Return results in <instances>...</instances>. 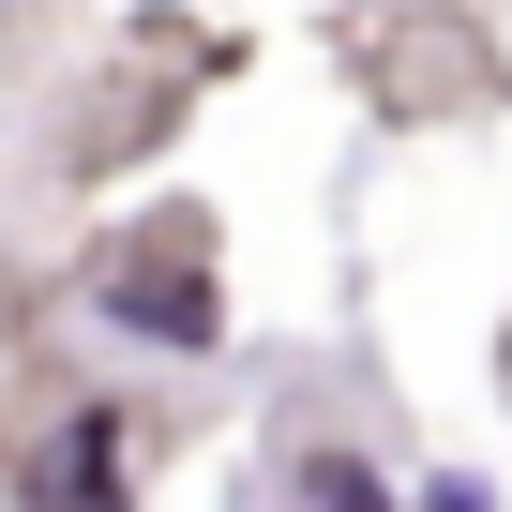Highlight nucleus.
Returning a JSON list of instances; mask_svg holds the SVG:
<instances>
[{
  "instance_id": "f257e3e1",
  "label": "nucleus",
  "mask_w": 512,
  "mask_h": 512,
  "mask_svg": "<svg viewBox=\"0 0 512 512\" xmlns=\"http://www.w3.org/2000/svg\"><path fill=\"white\" fill-rule=\"evenodd\" d=\"M91 302H106L121 332H151V347H211V256H196V211H166L151 241H106Z\"/></svg>"
},
{
  "instance_id": "f03ea898",
  "label": "nucleus",
  "mask_w": 512,
  "mask_h": 512,
  "mask_svg": "<svg viewBox=\"0 0 512 512\" xmlns=\"http://www.w3.org/2000/svg\"><path fill=\"white\" fill-rule=\"evenodd\" d=\"M106 452H121V422L76 407V422L46 437V467H31V512H106Z\"/></svg>"
},
{
  "instance_id": "7ed1b4c3",
  "label": "nucleus",
  "mask_w": 512,
  "mask_h": 512,
  "mask_svg": "<svg viewBox=\"0 0 512 512\" xmlns=\"http://www.w3.org/2000/svg\"><path fill=\"white\" fill-rule=\"evenodd\" d=\"M302 497H317V512H392V497H377V482H362L347 452H317V467H302Z\"/></svg>"
},
{
  "instance_id": "20e7f679",
  "label": "nucleus",
  "mask_w": 512,
  "mask_h": 512,
  "mask_svg": "<svg viewBox=\"0 0 512 512\" xmlns=\"http://www.w3.org/2000/svg\"><path fill=\"white\" fill-rule=\"evenodd\" d=\"M437 512H482V497H467V482H452V497H437Z\"/></svg>"
}]
</instances>
